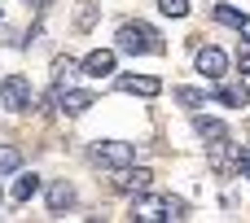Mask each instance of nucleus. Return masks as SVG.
Listing matches in <instances>:
<instances>
[{"instance_id": "obj_1", "label": "nucleus", "mask_w": 250, "mask_h": 223, "mask_svg": "<svg viewBox=\"0 0 250 223\" xmlns=\"http://www.w3.org/2000/svg\"><path fill=\"white\" fill-rule=\"evenodd\" d=\"M114 39H119V53H132V57H145V53H163V35H158L149 22H123Z\"/></svg>"}, {"instance_id": "obj_2", "label": "nucleus", "mask_w": 250, "mask_h": 223, "mask_svg": "<svg viewBox=\"0 0 250 223\" xmlns=\"http://www.w3.org/2000/svg\"><path fill=\"white\" fill-rule=\"evenodd\" d=\"M132 219L141 223H158V219H185V202L180 197H171V193H163V197H136V206H132Z\"/></svg>"}, {"instance_id": "obj_3", "label": "nucleus", "mask_w": 250, "mask_h": 223, "mask_svg": "<svg viewBox=\"0 0 250 223\" xmlns=\"http://www.w3.org/2000/svg\"><path fill=\"white\" fill-rule=\"evenodd\" d=\"M31 105H35L31 79H26V74H9V79L0 83V110H9V114H26Z\"/></svg>"}, {"instance_id": "obj_4", "label": "nucleus", "mask_w": 250, "mask_h": 223, "mask_svg": "<svg viewBox=\"0 0 250 223\" xmlns=\"http://www.w3.org/2000/svg\"><path fill=\"white\" fill-rule=\"evenodd\" d=\"M92 162H101V167H132L136 162V145H123V140H97L92 145Z\"/></svg>"}, {"instance_id": "obj_5", "label": "nucleus", "mask_w": 250, "mask_h": 223, "mask_svg": "<svg viewBox=\"0 0 250 223\" xmlns=\"http://www.w3.org/2000/svg\"><path fill=\"white\" fill-rule=\"evenodd\" d=\"M149 171L145 167H119V175H114V193H123V197H141V193H149Z\"/></svg>"}, {"instance_id": "obj_6", "label": "nucleus", "mask_w": 250, "mask_h": 223, "mask_svg": "<svg viewBox=\"0 0 250 223\" xmlns=\"http://www.w3.org/2000/svg\"><path fill=\"white\" fill-rule=\"evenodd\" d=\"M198 74H207L211 83H220V79L229 74V57H224V48H215V44L198 48Z\"/></svg>"}, {"instance_id": "obj_7", "label": "nucleus", "mask_w": 250, "mask_h": 223, "mask_svg": "<svg viewBox=\"0 0 250 223\" xmlns=\"http://www.w3.org/2000/svg\"><path fill=\"white\" fill-rule=\"evenodd\" d=\"M119 92H127V96H145V101H149V96L163 92V83H158L154 74H123V79H119Z\"/></svg>"}, {"instance_id": "obj_8", "label": "nucleus", "mask_w": 250, "mask_h": 223, "mask_svg": "<svg viewBox=\"0 0 250 223\" xmlns=\"http://www.w3.org/2000/svg\"><path fill=\"white\" fill-rule=\"evenodd\" d=\"M83 74H88V79L114 74V48H92V53L83 57Z\"/></svg>"}, {"instance_id": "obj_9", "label": "nucleus", "mask_w": 250, "mask_h": 223, "mask_svg": "<svg viewBox=\"0 0 250 223\" xmlns=\"http://www.w3.org/2000/svg\"><path fill=\"white\" fill-rule=\"evenodd\" d=\"M57 110H66V114H83V110H92V92L62 88V105H57Z\"/></svg>"}, {"instance_id": "obj_10", "label": "nucleus", "mask_w": 250, "mask_h": 223, "mask_svg": "<svg viewBox=\"0 0 250 223\" xmlns=\"http://www.w3.org/2000/svg\"><path fill=\"white\" fill-rule=\"evenodd\" d=\"M193 131H198V136H202V140H211V145H215V140H224V136H229V127H224V123H220V118H207V114H198V118H193Z\"/></svg>"}, {"instance_id": "obj_11", "label": "nucleus", "mask_w": 250, "mask_h": 223, "mask_svg": "<svg viewBox=\"0 0 250 223\" xmlns=\"http://www.w3.org/2000/svg\"><path fill=\"white\" fill-rule=\"evenodd\" d=\"M70 206H75V188H70L66 180H62V184H53V188H48V210H53V215H62V210H70Z\"/></svg>"}, {"instance_id": "obj_12", "label": "nucleus", "mask_w": 250, "mask_h": 223, "mask_svg": "<svg viewBox=\"0 0 250 223\" xmlns=\"http://www.w3.org/2000/svg\"><path fill=\"white\" fill-rule=\"evenodd\" d=\"M35 193H40V175H35V171L18 175V184H13V202H31Z\"/></svg>"}, {"instance_id": "obj_13", "label": "nucleus", "mask_w": 250, "mask_h": 223, "mask_svg": "<svg viewBox=\"0 0 250 223\" xmlns=\"http://www.w3.org/2000/svg\"><path fill=\"white\" fill-rule=\"evenodd\" d=\"M215 96H220L224 105H246L250 88H246V83H224V88H215Z\"/></svg>"}, {"instance_id": "obj_14", "label": "nucleus", "mask_w": 250, "mask_h": 223, "mask_svg": "<svg viewBox=\"0 0 250 223\" xmlns=\"http://www.w3.org/2000/svg\"><path fill=\"white\" fill-rule=\"evenodd\" d=\"M207 96H211L207 88H176V101H180V105H189V110L207 105Z\"/></svg>"}, {"instance_id": "obj_15", "label": "nucleus", "mask_w": 250, "mask_h": 223, "mask_svg": "<svg viewBox=\"0 0 250 223\" xmlns=\"http://www.w3.org/2000/svg\"><path fill=\"white\" fill-rule=\"evenodd\" d=\"M242 18H246V13H237V9H229V4H215V22H224V26H233V31H237V26H242Z\"/></svg>"}, {"instance_id": "obj_16", "label": "nucleus", "mask_w": 250, "mask_h": 223, "mask_svg": "<svg viewBox=\"0 0 250 223\" xmlns=\"http://www.w3.org/2000/svg\"><path fill=\"white\" fill-rule=\"evenodd\" d=\"M18 167H22V153H18V149H0V175L18 171Z\"/></svg>"}, {"instance_id": "obj_17", "label": "nucleus", "mask_w": 250, "mask_h": 223, "mask_svg": "<svg viewBox=\"0 0 250 223\" xmlns=\"http://www.w3.org/2000/svg\"><path fill=\"white\" fill-rule=\"evenodd\" d=\"M158 9H163L167 18H185V13H189V0H158Z\"/></svg>"}, {"instance_id": "obj_18", "label": "nucleus", "mask_w": 250, "mask_h": 223, "mask_svg": "<svg viewBox=\"0 0 250 223\" xmlns=\"http://www.w3.org/2000/svg\"><path fill=\"white\" fill-rule=\"evenodd\" d=\"M70 70H75V61H70V57H57V61H53V83H66Z\"/></svg>"}, {"instance_id": "obj_19", "label": "nucleus", "mask_w": 250, "mask_h": 223, "mask_svg": "<svg viewBox=\"0 0 250 223\" xmlns=\"http://www.w3.org/2000/svg\"><path fill=\"white\" fill-rule=\"evenodd\" d=\"M237 66H242V74H250V39L237 48Z\"/></svg>"}, {"instance_id": "obj_20", "label": "nucleus", "mask_w": 250, "mask_h": 223, "mask_svg": "<svg viewBox=\"0 0 250 223\" xmlns=\"http://www.w3.org/2000/svg\"><path fill=\"white\" fill-rule=\"evenodd\" d=\"M237 35H246V39H250V13L242 18V26H237Z\"/></svg>"}, {"instance_id": "obj_21", "label": "nucleus", "mask_w": 250, "mask_h": 223, "mask_svg": "<svg viewBox=\"0 0 250 223\" xmlns=\"http://www.w3.org/2000/svg\"><path fill=\"white\" fill-rule=\"evenodd\" d=\"M26 4H35V9H48V4H53V0H26Z\"/></svg>"}, {"instance_id": "obj_22", "label": "nucleus", "mask_w": 250, "mask_h": 223, "mask_svg": "<svg viewBox=\"0 0 250 223\" xmlns=\"http://www.w3.org/2000/svg\"><path fill=\"white\" fill-rule=\"evenodd\" d=\"M242 171H246V175H250V153H242Z\"/></svg>"}]
</instances>
